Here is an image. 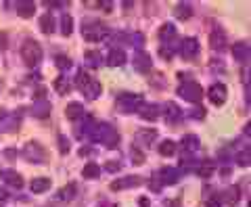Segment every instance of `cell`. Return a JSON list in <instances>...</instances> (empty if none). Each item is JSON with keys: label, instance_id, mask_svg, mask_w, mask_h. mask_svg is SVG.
I'll use <instances>...</instances> for the list:
<instances>
[{"label": "cell", "instance_id": "60d3db41", "mask_svg": "<svg viewBox=\"0 0 251 207\" xmlns=\"http://www.w3.org/2000/svg\"><path fill=\"white\" fill-rule=\"evenodd\" d=\"M105 170L111 172V174H113V172H120V170H122V163H120V161H107Z\"/></svg>", "mask_w": 251, "mask_h": 207}, {"label": "cell", "instance_id": "cb8c5ba5", "mask_svg": "<svg viewBox=\"0 0 251 207\" xmlns=\"http://www.w3.org/2000/svg\"><path fill=\"white\" fill-rule=\"evenodd\" d=\"M65 115L67 119H72V122H77V119L84 117V107L82 103H69L67 109H65Z\"/></svg>", "mask_w": 251, "mask_h": 207}, {"label": "cell", "instance_id": "4dcf8cb0", "mask_svg": "<svg viewBox=\"0 0 251 207\" xmlns=\"http://www.w3.org/2000/svg\"><path fill=\"white\" fill-rule=\"evenodd\" d=\"M82 176H84L86 180H97V178L100 176V168H99L97 163H86L84 170H82Z\"/></svg>", "mask_w": 251, "mask_h": 207}, {"label": "cell", "instance_id": "8992f818", "mask_svg": "<svg viewBox=\"0 0 251 207\" xmlns=\"http://www.w3.org/2000/svg\"><path fill=\"white\" fill-rule=\"evenodd\" d=\"M143 105V97L140 94H134V92H122L120 97H117V109L122 111V113H136L138 107Z\"/></svg>", "mask_w": 251, "mask_h": 207}, {"label": "cell", "instance_id": "e0dca14e", "mask_svg": "<svg viewBox=\"0 0 251 207\" xmlns=\"http://www.w3.org/2000/svg\"><path fill=\"white\" fill-rule=\"evenodd\" d=\"M239 197H241V188L239 186H228L222 195H220V201H222V205H237Z\"/></svg>", "mask_w": 251, "mask_h": 207}, {"label": "cell", "instance_id": "f1b7e54d", "mask_svg": "<svg viewBox=\"0 0 251 207\" xmlns=\"http://www.w3.org/2000/svg\"><path fill=\"white\" fill-rule=\"evenodd\" d=\"M50 188V178H34L31 180V193H46Z\"/></svg>", "mask_w": 251, "mask_h": 207}, {"label": "cell", "instance_id": "d590c367", "mask_svg": "<svg viewBox=\"0 0 251 207\" xmlns=\"http://www.w3.org/2000/svg\"><path fill=\"white\" fill-rule=\"evenodd\" d=\"M237 161H239L241 168H249V165H251V149H249V147H245V151H243V153H239Z\"/></svg>", "mask_w": 251, "mask_h": 207}, {"label": "cell", "instance_id": "b9f144b4", "mask_svg": "<svg viewBox=\"0 0 251 207\" xmlns=\"http://www.w3.org/2000/svg\"><path fill=\"white\" fill-rule=\"evenodd\" d=\"M59 145H61V153L67 155L69 153V140L65 136H59Z\"/></svg>", "mask_w": 251, "mask_h": 207}, {"label": "cell", "instance_id": "8fae6325", "mask_svg": "<svg viewBox=\"0 0 251 207\" xmlns=\"http://www.w3.org/2000/svg\"><path fill=\"white\" fill-rule=\"evenodd\" d=\"M143 184V178L140 176H128L122 180H113L111 182V190H124V188H134Z\"/></svg>", "mask_w": 251, "mask_h": 207}, {"label": "cell", "instance_id": "83f0119b", "mask_svg": "<svg viewBox=\"0 0 251 207\" xmlns=\"http://www.w3.org/2000/svg\"><path fill=\"white\" fill-rule=\"evenodd\" d=\"M180 147H182L186 153H195V151L199 149V138L193 136V134H186V136L182 138V142H180Z\"/></svg>", "mask_w": 251, "mask_h": 207}, {"label": "cell", "instance_id": "603a6c76", "mask_svg": "<svg viewBox=\"0 0 251 207\" xmlns=\"http://www.w3.org/2000/svg\"><path fill=\"white\" fill-rule=\"evenodd\" d=\"M232 54H234V59L237 61L247 63L249 61V44L247 42H237L232 46Z\"/></svg>", "mask_w": 251, "mask_h": 207}, {"label": "cell", "instance_id": "d6986e66", "mask_svg": "<svg viewBox=\"0 0 251 207\" xmlns=\"http://www.w3.org/2000/svg\"><path fill=\"white\" fill-rule=\"evenodd\" d=\"M17 15L23 19H29V17H34V13H36V4L31 2V0H19L17 4Z\"/></svg>", "mask_w": 251, "mask_h": 207}, {"label": "cell", "instance_id": "7bdbcfd3", "mask_svg": "<svg viewBox=\"0 0 251 207\" xmlns=\"http://www.w3.org/2000/svg\"><path fill=\"white\" fill-rule=\"evenodd\" d=\"M9 46V34L6 31H0V51H4Z\"/></svg>", "mask_w": 251, "mask_h": 207}, {"label": "cell", "instance_id": "44dd1931", "mask_svg": "<svg viewBox=\"0 0 251 207\" xmlns=\"http://www.w3.org/2000/svg\"><path fill=\"white\" fill-rule=\"evenodd\" d=\"M2 178H4L6 184L13 186V188H23V184H25V182H23V176L19 172H15V170H6L2 174Z\"/></svg>", "mask_w": 251, "mask_h": 207}, {"label": "cell", "instance_id": "5bb4252c", "mask_svg": "<svg viewBox=\"0 0 251 207\" xmlns=\"http://www.w3.org/2000/svg\"><path fill=\"white\" fill-rule=\"evenodd\" d=\"M136 113L143 117V119H149V122H155V119H159V115H161V109H159V105H140L138 107V111Z\"/></svg>", "mask_w": 251, "mask_h": 207}, {"label": "cell", "instance_id": "4316f807", "mask_svg": "<svg viewBox=\"0 0 251 207\" xmlns=\"http://www.w3.org/2000/svg\"><path fill=\"white\" fill-rule=\"evenodd\" d=\"M40 29L44 31V34H52L54 29H57V21H54V17L50 13H44L42 19H40Z\"/></svg>", "mask_w": 251, "mask_h": 207}, {"label": "cell", "instance_id": "4fadbf2b", "mask_svg": "<svg viewBox=\"0 0 251 207\" xmlns=\"http://www.w3.org/2000/svg\"><path fill=\"white\" fill-rule=\"evenodd\" d=\"M155 138H157V130H153V128H147V130L136 132V136H134L136 149H140V147H149Z\"/></svg>", "mask_w": 251, "mask_h": 207}, {"label": "cell", "instance_id": "836d02e7", "mask_svg": "<svg viewBox=\"0 0 251 207\" xmlns=\"http://www.w3.org/2000/svg\"><path fill=\"white\" fill-rule=\"evenodd\" d=\"M195 170H197V174L201 178H209L211 174H214V163L211 161H199V165Z\"/></svg>", "mask_w": 251, "mask_h": 207}, {"label": "cell", "instance_id": "ee69618b", "mask_svg": "<svg viewBox=\"0 0 251 207\" xmlns=\"http://www.w3.org/2000/svg\"><path fill=\"white\" fill-rule=\"evenodd\" d=\"M2 157H4V159H9V161H13V159L17 157V151H15V149H4Z\"/></svg>", "mask_w": 251, "mask_h": 207}, {"label": "cell", "instance_id": "7c38bea8", "mask_svg": "<svg viewBox=\"0 0 251 207\" xmlns=\"http://www.w3.org/2000/svg\"><path fill=\"white\" fill-rule=\"evenodd\" d=\"M134 67H136V71H140V74L151 71V67H153L151 57H149L145 51H136V54H134Z\"/></svg>", "mask_w": 251, "mask_h": 207}, {"label": "cell", "instance_id": "9c48e42d", "mask_svg": "<svg viewBox=\"0 0 251 207\" xmlns=\"http://www.w3.org/2000/svg\"><path fill=\"white\" fill-rule=\"evenodd\" d=\"M226 99H228V90H226L224 84H214L209 88V103L211 105L220 107V105H224L226 103Z\"/></svg>", "mask_w": 251, "mask_h": 207}, {"label": "cell", "instance_id": "484cf974", "mask_svg": "<svg viewBox=\"0 0 251 207\" xmlns=\"http://www.w3.org/2000/svg\"><path fill=\"white\" fill-rule=\"evenodd\" d=\"M174 15H176V19H180V21L191 19L193 17V6L188 4V2H180V4H176Z\"/></svg>", "mask_w": 251, "mask_h": 207}, {"label": "cell", "instance_id": "d6a6232c", "mask_svg": "<svg viewBox=\"0 0 251 207\" xmlns=\"http://www.w3.org/2000/svg\"><path fill=\"white\" fill-rule=\"evenodd\" d=\"M72 31H74V19H72V15H63L61 17V34L63 36H72Z\"/></svg>", "mask_w": 251, "mask_h": 207}, {"label": "cell", "instance_id": "8d00e7d4", "mask_svg": "<svg viewBox=\"0 0 251 207\" xmlns=\"http://www.w3.org/2000/svg\"><path fill=\"white\" fill-rule=\"evenodd\" d=\"M54 63H57V67L63 69V71H69V69H72V59H69V57H63V54L54 59Z\"/></svg>", "mask_w": 251, "mask_h": 207}, {"label": "cell", "instance_id": "74e56055", "mask_svg": "<svg viewBox=\"0 0 251 207\" xmlns=\"http://www.w3.org/2000/svg\"><path fill=\"white\" fill-rule=\"evenodd\" d=\"M176 52V46H170V44H163L161 49H159V54L163 59H172V54Z\"/></svg>", "mask_w": 251, "mask_h": 207}, {"label": "cell", "instance_id": "6da1fadb", "mask_svg": "<svg viewBox=\"0 0 251 207\" xmlns=\"http://www.w3.org/2000/svg\"><path fill=\"white\" fill-rule=\"evenodd\" d=\"M88 138L92 142H100V145L113 149V147H117V142H120V134L109 124H94L88 132Z\"/></svg>", "mask_w": 251, "mask_h": 207}, {"label": "cell", "instance_id": "ac0fdd59", "mask_svg": "<svg viewBox=\"0 0 251 207\" xmlns=\"http://www.w3.org/2000/svg\"><path fill=\"white\" fill-rule=\"evenodd\" d=\"M178 178H180V172L176 168H172V165H166V168L159 170V180L163 184H176Z\"/></svg>", "mask_w": 251, "mask_h": 207}, {"label": "cell", "instance_id": "277c9868", "mask_svg": "<svg viewBox=\"0 0 251 207\" xmlns=\"http://www.w3.org/2000/svg\"><path fill=\"white\" fill-rule=\"evenodd\" d=\"M21 155H23V159H25L27 163H34V165L49 161V153H46V149L36 140L25 142V147L21 149Z\"/></svg>", "mask_w": 251, "mask_h": 207}, {"label": "cell", "instance_id": "2e32d148", "mask_svg": "<svg viewBox=\"0 0 251 207\" xmlns=\"http://www.w3.org/2000/svg\"><path fill=\"white\" fill-rule=\"evenodd\" d=\"M105 63H107L109 67H120V65H124V63H126V51H122V49H111V51L107 52Z\"/></svg>", "mask_w": 251, "mask_h": 207}, {"label": "cell", "instance_id": "f35d334b", "mask_svg": "<svg viewBox=\"0 0 251 207\" xmlns=\"http://www.w3.org/2000/svg\"><path fill=\"white\" fill-rule=\"evenodd\" d=\"M130 40H132V44H134L138 51H140V46L145 44V36H143V34H138V31H136V34H132Z\"/></svg>", "mask_w": 251, "mask_h": 207}, {"label": "cell", "instance_id": "d4e9b609", "mask_svg": "<svg viewBox=\"0 0 251 207\" xmlns=\"http://www.w3.org/2000/svg\"><path fill=\"white\" fill-rule=\"evenodd\" d=\"M176 38V26L174 23H163V26L159 27V40L163 44H168L170 40Z\"/></svg>", "mask_w": 251, "mask_h": 207}, {"label": "cell", "instance_id": "7dc6e473", "mask_svg": "<svg viewBox=\"0 0 251 207\" xmlns=\"http://www.w3.org/2000/svg\"><path fill=\"white\" fill-rule=\"evenodd\" d=\"M6 199H9V193H6L4 188H0V203H2V201H6Z\"/></svg>", "mask_w": 251, "mask_h": 207}, {"label": "cell", "instance_id": "ffe728a7", "mask_svg": "<svg viewBox=\"0 0 251 207\" xmlns=\"http://www.w3.org/2000/svg\"><path fill=\"white\" fill-rule=\"evenodd\" d=\"M166 119H168V124H176L182 119V109H180L176 103H166Z\"/></svg>", "mask_w": 251, "mask_h": 207}, {"label": "cell", "instance_id": "f546056e", "mask_svg": "<svg viewBox=\"0 0 251 207\" xmlns=\"http://www.w3.org/2000/svg\"><path fill=\"white\" fill-rule=\"evenodd\" d=\"M157 151H159L161 157H172L176 155V142L174 140H163L159 147H157Z\"/></svg>", "mask_w": 251, "mask_h": 207}, {"label": "cell", "instance_id": "c3c4849f", "mask_svg": "<svg viewBox=\"0 0 251 207\" xmlns=\"http://www.w3.org/2000/svg\"><path fill=\"white\" fill-rule=\"evenodd\" d=\"M138 205L140 207H149V199H138Z\"/></svg>", "mask_w": 251, "mask_h": 207}, {"label": "cell", "instance_id": "30bf717a", "mask_svg": "<svg viewBox=\"0 0 251 207\" xmlns=\"http://www.w3.org/2000/svg\"><path fill=\"white\" fill-rule=\"evenodd\" d=\"M209 46L214 51H224L226 49V31L224 29H220V27H216V29H211V34H209Z\"/></svg>", "mask_w": 251, "mask_h": 207}, {"label": "cell", "instance_id": "3957f363", "mask_svg": "<svg viewBox=\"0 0 251 207\" xmlns=\"http://www.w3.org/2000/svg\"><path fill=\"white\" fill-rule=\"evenodd\" d=\"M75 88L80 90L86 99H90V101H92V99H99V97H100V90H103L97 79H92L88 74H86V71H80V74H77Z\"/></svg>", "mask_w": 251, "mask_h": 207}, {"label": "cell", "instance_id": "bcb514c9", "mask_svg": "<svg viewBox=\"0 0 251 207\" xmlns=\"http://www.w3.org/2000/svg\"><path fill=\"white\" fill-rule=\"evenodd\" d=\"M207 207H222V201H220V197H211L207 201Z\"/></svg>", "mask_w": 251, "mask_h": 207}, {"label": "cell", "instance_id": "1f68e13d", "mask_svg": "<svg viewBox=\"0 0 251 207\" xmlns=\"http://www.w3.org/2000/svg\"><path fill=\"white\" fill-rule=\"evenodd\" d=\"M54 90H57L59 94H67L69 90H72V84H69V79L65 76H59L57 79H54Z\"/></svg>", "mask_w": 251, "mask_h": 207}, {"label": "cell", "instance_id": "52a82bcc", "mask_svg": "<svg viewBox=\"0 0 251 207\" xmlns=\"http://www.w3.org/2000/svg\"><path fill=\"white\" fill-rule=\"evenodd\" d=\"M178 97H182L188 103H199L201 97H203V88L197 82H193V79H191V82H184L178 88Z\"/></svg>", "mask_w": 251, "mask_h": 207}, {"label": "cell", "instance_id": "ab89813d", "mask_svg": "<svg viewBox=\"0 0 251 207\" xmlns=\"http://www.w3.org/2000/svg\"><path fill=\"white\" fill-rule=\"evenodd\" d=\"M132 159H134V163H136V165H140V163L145 161V153H140V151L134 147V149H132Z\"/></svg>", "mask_w": 251, "mask_h": 207}, {"label": "cell", "instance_id": "ba28073f", "mask_svg": "<svg viewBox=\"0 0 251 207\" xmlns=\"http://www.w3.org/2000/svg\"><path fill=\"white\" fill-rule=\"evenodd\" d=\"M178 52H180V57L186 59V61L195 59L199 54V42H197V38H184L182 42H180V46H178Z\"/></svg>", "mask_w": 251, "mask_h": 207}, {"label": "cell", "instance_id": "f6af8a7d", "mask_svg": "<svg viewBox=\"0 0 251 207\" xmlns=\"http://www.w3.org/2000/svg\"><path fill=\"white\" fill-rule=\"evenodd\" d=\"M36 101H40V99H46V88H44V86H38V88H36Z\"/></svg>", "mask_w": 251, "mask_h": 207}, {"label": "cell", "instance_id": "e575fe53", "mask_svg": "<svg viewBox=\"0 0 251 207\" xmlns=\"http://www.w3.org/2000/svg\"><path fill=\"white\" fill-rule=\"evenodd\" d=\"M84 59H86V65L88 67H99L100 63H103V59H100V54L97 51H88L84 54Z\"/></svg>", "mask_w": 251, "mask_h": 207}, {"label": "cell", "instance_id": "7402d4cb", "mask_svg": "<svg viewBox=\"0 0 251 207\" xmlns=\"http://www.w3.org/2000/svg\"><path fill=\"white\" fill-rule=\"evenodd\" d=\"M75 193H77V186L72 182V184L59 188V193H57V197H54V199H57V201H61V203H69V201H72V199L75 197Z\"/></svg>", "mask_w": 251, "mask_h": 207}, {"label": "cell", "instance_id": "9a60e30c", "mask_svg": "<svg viewBox=\"0 0 251 207\" xmlns=\"http://www.w3.org/2000/svg\"><path fill=\"white\" fill-rule=\"evenodd\" d=\"M31 115L38 117V119H46L50 115V103L49 99H40L34 103V107H31Z\"/></svg>", "mask_w": 251, "mask_h": 207}, {"label": "cell", "instance_id": "681fc988", "mask_svg": "<svg viewBox=\"0 0 251 207\" xmlns=\"http://www.w3.org/2000/svg\"><path fill=\"white\" fill-rule=\"evenodd\" d=\"M0 207H2V205H0Z\"/></svg>", "mask_w": 251, "mask_h": 207}, {"label": "cell", "instance_id": "7a4b0ae2", "mask_svg": "<svg viewBox=\"0 0 251 207\" xmlns=\"http://www.w3.org/2000/svg\"><path fill=\"white\" fill-rule=\"evenodd\" d=\"M82 36L86 42H103V40L109 36V27L105 26L103 21H97V19H86L82 23Z\"/></svg>", "mask_w": 251, "mask_h": 207}, {"label": "cell", "instance_id": "5b68a950", "mask_svg": "<svg viewBox=\"0 0 251 207\" xmlns=\"http://www.w3.org/2000/svg\"><path fill=\"white\" fill-rule=\"evenodd\" d=\"M21 59L27 67H36L38 63L42 61V46L36 42V40L27 38L25 42L21 44Z\"/></svg>", "mask_w": 251, "mask_h": 207}]
</instances>
